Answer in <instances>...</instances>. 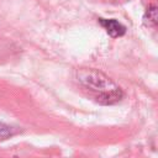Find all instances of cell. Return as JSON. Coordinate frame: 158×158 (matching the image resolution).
Returning a JSON list of instances; mask_svg holds the SVG:
<instances>
[{"mask_svg": "<svg viewBox=\"0 0 158 158\" xmlns=\"http://www.w3.org/2000/svg\"><path fill=\"white\" fill-rule=\"evenodd\" d=\"M74 78L79 86L93 100L101 105H114L123 98L122 89L101 72L80 68L75 72Z\"/></svg>", "mask_w": 158, "mask_h": 158, "instance_id": "cell-1", "label": "cell"}, {"mask_svg": "<svg viewBox=\"0 0 158 158\" xmlns=\"http://www.w3.org/2000/svg\"><path fill=\"white\" fill-rule=\"evenodd\" d=\"M98 21L104 27L106 33L112 38L121 37L126 33V27L115 19H102V17H100Z\"/></svg>", "mask_w": 158, "mask_h": 158, "instance_id": "cell-2", "label": "cell"}, {"mask_svg": "<svg viewBox=\"0 0 158 158\" xmlns=\"http://www.w3.org/2000/svg\"><path fill=\"white\" fill-rule=\"evenodd\" d=\"M143 21L147 26H156L157 23V11H156V6L154 5H151L147 11H146V15L143 17Z\"/></svg>", "mask_w": 158, "mask_h": 158, "instance_id": "cell-3", "label": "cell"}, {"mask_svg": "<svg viewBox=\"0 0 158 158\" xmlns=\"http://www.w3.org/2000/svg\"><path fill=\"white\" fill-rule=\"evenodd\" d=\"M14 133H15V131H14V128L11 126L0 122V141H4V139L10 138Z\"/></svg>", "mask_w": 158, "mask_h": 158, "instance_id": "cell-4", "label": "cell"}]
</instances>
